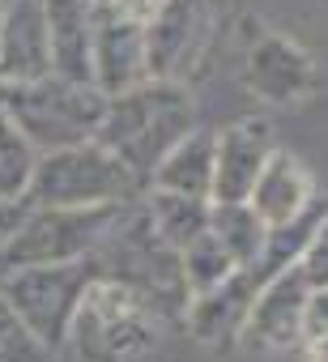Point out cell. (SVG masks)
Wrapping results in <instances>:
<instances>
[{
  "instance_id": "1",
  "label": "cell",
  "mask_w": 328,
  "mask_h": 362,
  "mask_svg": "<svg viewBox=\"0 0 328 362\" xmlns=\"http://www.w3.org/2000/svg\"><path fill=\"white\" fill-rule=\"evenodd\" d=\"M188 132H197V107L188 90L180 81H141L136 90L107 98V115L94 141L111 149L141 184H149L153 166Z\"/></svg>"
},
{
  "instance_id": "2",
  "label": "cell",
  "mask_w": 328,
  "mask_h": 362,
  "mask_svg": "<svg viewBox=\"0 0 328 362\" xmlns=\"http://www.w3.org/2000/svg\"><path fill=\"white\" fill-rule=\"evenodd\" d=\"M98 281H115L128 294H136L153 315H184L192 294L184 281V264L180 252H171L158 239L145 205L132 209L124 205L115 226L107 230V239L98 243V252L90 256Z\"/></svg>"
},
{
  "instance_id": "3",
  "label": "cell",
  "mask_w": 328,
  "mask_h": 362,
  "mask_svg": "<svg viewBox=\"0 0 328 362\" xmlns=\"http://www.w3.org/2000/svg\"><path fill=\"white\" fill-rule=\"evenodd\" d=\"M145 184L98 141L39 153L30 179V209H107L132 205Z\"/></svg>"
},
{
  "instance_id": "4",
  "label": "cell",
  "mask_w": 328,
  "mask_h": 362,
  "mask_svg": "<svg viewBox=\"0 0 328 362\" xmlns=\"http://www.w3.org/2000/svg\"><path fill=\"white\" fill-rule=\"evenodd\" d=\"M0 111L26 132V141L39 153H56L98 136V124L107 115V94L98 86L43 77L30 86H0Z\"/></svg>"
},
{
  "instance_id": "5",
  "label": "cell",
  "mask_w": 328,
  "mask_h": 362,
  "mask_svg": "<svg viewBox=\"0 0 328 362\" xmlns=\"http://www.w3.org/2000/svg\"><path fill=\"white\" fill-rule=\"evenodd\" d=\"M153 311L115 281H94L69 345L81 362H153Z\"/></svg>"
},
{
  "instance_id": "6",
  "label": "cell",
  "mask_w": 328,
  "mask_h": 362,
  "mask_svg": "<svg viewBox=\"0 0 328 362\" xmlns=\"http://www.w3.org/2000/svg\"><path fill=\"white\" fill-rule=\"evenodd\" d=\"M98 281L94 264H43V269H9L0 281V298H5L18 320L35 332L43 349H60L73 332V320Z\"/></svg>"
},
{
  "instance_id": "7",
  "label": "cell",
  "mask_w": 328,
  "mask_h": 362,
  "mask_svg": "<svg viewBox=\"0 0 328 362\" xmlns=\"http://www.w3.org/2000/svg\"><path fill=\"white\" fill-rule=\"evenodd\" d=\"M124 205L107 209H30L22 230L9 239L0 264L5 269H43V264H81L98 252Z\"/></svg>"
},
{
  "instance_id": "8",
  "label": "cell",
  "mask_w": 328,
  "mask_h": 362,
  "mask_svg": "<svg viewBox=\"0 0 328 362\" xmlns=\"http://www.w3.org/2000/svg\"><path fill=\"white\" fill-rule=\"evenodd\" d=\"M149 81L145 69V22L115 0H94V86L115 98Z\"/></svg>"
},
{
  "instance_id": "9",
  "label": "cell",
  "mask_w": 328,
  "mask_h": 362,
  "mask_svg": "<svg viewBox=\"0 0 328 362\" xmlns=\"http://www.w3.org/2000/svg\"><path fill=\"white\" fill-rule=\"evenodd\" d=\"M209 39V0H167L145 18L149 81H180Z\"/></svg>"
},
{
  "instance_id": "10",
  "label": "cell",
  "mask_w": 328,
  "mask_h": 362,
  "mask_svg": "<svg viewBox=\"0 0 328 362\" xmlns=\"http://www.w3.org/2000/svg\"><path fill=\"white\" fill-rule=\"evenodd\" d=\"M52 77V35L43 0H5L0 13V86Z\"/></svg>"
},
{
  "instance_id": "11",
  "label": "cell",
  "mask_w": 328,
  "mask_h": 362,
  "mask_svg": "<svg viewBox=\"0 0 328 362\" xmlns=\"http://www.w3.org/2000/svg\"><path fill=\"white\" fill-rule=\"evenodd\" d=\"M269 158L273 136L264 119H243L213 132V205H247Z\"/></svg>"
},
{
  "instance_id": "12",
  "label": "cell",
  "mask_w": 328,
  "mask_h": 362,
  "mask_svg": "<svg viewBox=\"0 0 328 362\" xmlns=\"http://www.w3.org/2000/svg\"><path fill=\"white\" fill-rule=\"evenodd\" d=\"M307 298H311V290L298 269L264 281L247 311L243 341L256 349H290V345L307 341Z\"/></svg>"
},
{
  "instance_id": "13",
  "label": "cell",
  "mask_w": 328,
  "mask_h": 362,
  "mask_svg": "<svg viewBox=\"0 0 328 362\" xmlns=\"http://www.w3.org/2000/svg\"><path fill=\"white\" fill-rule=\"evenodd\" d=\"M52 35V77L94 86V0H43Z\"/></svg>"
},
{
  "instance_id": "14",
  "label": "cell",
  "mask_w": 328,
  "mask_h": 362,
  "mask_svg": "<svg viewBox=\"0 0 328 362\" xmlns=\"http://www.w3.org/2000/svg\"><path fill=\"white\" fill-rule=\"evenodd\" d=\"M311 81H315L311 56L298 43H290L286 35H264L247 56V86L264 103L290 107L311 90Z\"/></svg>"
},
{
  "instance_id": "15",
  "label": "cell",
  "mask_w": 328,
  "mask_h": 362,
  "mask_svg": "<svg viewBox=\"0 0 328 362\" xmlns=\"http://www.w3.org/2000/svg\"><path fill=\"white\" fill-rule=\"evenodd\" d=\"M311 201H315V188H311V175L303 170V162L286 149H273V158L264 162L247 205L264 218V226H281V222L298 218Z\"/></svg>"
},
{
  "instance_id": "16",
  "label": "cell",
  "mask_w": 328,
  "mask_h": 362,
  "mask_svg": "<svg viewBox=\"0 0 328 362\" xmlns=\"http://www.w3.org/2000/svg\"><path fill=\"white\" fill-rule=\"evenodd\" d=\"M256 294H260L256 273H252V269H239L226 286H218V290H209V294H197V298L188 303L184 320H188L192 337H201V341H226V337L243 332Z\"/></svg>"
},
{
  "instance_id": "17",
  "label": "cell",
  "mask_w": 328,
  "mask_h": 362,
  "mask_svg": "<svg viewBox=\"0 0 328 362\" xmlns=\"http://www.w3.org/2000/svg\"><path fill=\"white\" fill-rule=\"evenodd\" d=\"M149 188L213 201V132H188L149 175Z\"/></svg>"
},
{
  "instance_id": "18",
  "label": "cell",
  "mask_w": 328,
  "mask_h": 362,
  "mask_svg": "<svg viewBox=\"0 0 328 362\" xmlns=\"http://www.w3.org/2000/svg\"><path fill=\"white\" fill-rule=\"evenodd\" d=\"M324 222H328V201H324V197H315L298 218H290V222H281V226H269L264 252H260V260L252 264L256 281L264 286V281H273V277H281V273L298 269V260H303L307 243L315 239V230H320Z\"/></svg>"
},
{
  "instance_id": "19",
  "label": "cell",
  "mask_w": 328,
  "mask_h": 362,
  "mask_svg": "<svg viewBox=\"0 0 328 362\" xmlns=\"http://www.w3.org/2000/svg\"><path fill=\"white\" fill-rule=\"evenodd\" d=\"M145 214H149V222H153V230H158L162 243H167L171 252H184V247H192L201 235H209L213 201L149 188V197H145Z\"/></svg>"
},
{
  "instance_id": "20",
  "label": "cell",
  "mask_w": 328,
  "mask_h": 362,
  "mask_svg": "<svg viewBox=\"0 0 328 362\" xmlns=\"http://www.w3.org/2000/svg\"><path fill=\"white\" fill-rule=\"evenodd\" d=\"M209 235L230 252V260L239 269H252L264 252V239H269V226L264 218L252 209V205H213L209 214Z\"/></svg>"
},
{
  "instance_id": "21",
  "label": "cell",
  "mask_w": 328,
  "mask_h": 362,
  "mask_svg": "<svg viewBox=\"0 0 328 362\" xmlns=\"http://www.w3.org/2000/svg\"><path fill=\"white\" fill-rule=\"evenodd\" d=\"M35 166H39V149L26 141V132L5 111H0V201H26Z\"/></svg>"
},
{
  "instance_id": "22",
  "label": "cell",
  "mask_w": 328,
  "mask_h": 362,
  "mask_svg": "<svg viewBox=\"0 0 328 362\" xmlns=\"http://www.w3.org/2000/svg\"><path fill=\"white\" fill-rule=\"evenodd\" d=\"M180 264H184V281H188V294L197 298V294H209V290H218V286H226L235 273H239V264L230 260V252L213 239V235H201L192 247H184L180 252Z\"/></svg>"
},
{
  "instance_id": "23",
  "label": "cell",
  "mask_w": 328,
  "mask_h": 362,
  "mask_svg": "<svg viewBox=\"0 0 328 362\" xmlns=\"http://www.w3.org/2000/svg\"><path fill=\"white\" fill-rule=\"evenodd\" d=\"M52 349L35 341V332L18 320V311L0 298V362H43Z\"/></svg>"
},
{
  "instance_id": "24",
  "label": "cell",
  "mask_w": 328,
  "mask_h": 362,
  "mask_svg": "<svg viewBox=\"0 0 328 362\" xmlns=\"http://www.w3.org/2000/svg\"><path fill=\"white\" fill-rule=\"evenodd\" d=\"M298 273L307 281V290H328V222L315 230V239L307 243L303 260H298Z\"/></svg>"
},
{
  "instance_id": "25",
  "label": "cell",
  "mask_w": 328,
  "mask_h": 362,
  "mask_svg": "<svg viewBox=\"0 0 328 362\" xmlns=\"http://www.w3.org/2000/svg\"><path fill=\"white\" fill-rule=\"evenodd\" d=\"M26 214H30V201H0V256H5L9 239L22 230Z\"/></svg>"
},
{
  "instance_id": "26",
  "label": "cell",
  "mask_w": 328,
  "mask_h": 362,
  "mask_svg": "<svg viewBox=\"0 0 328 362\" xmlns=\"http://www.w3.org/2000/svg\"><path fill=\"white\" fill-rule=\"evenodd\" d=\"M328 337V290H311L307 298V341Z\"/></svg>"
},
{
  "instance_id": "27",
  "label": "cell",
  "mask_w": 328,
  "mask_h": 362,
  "mask_svg": "<svg viewBox=\"0 0 328 362\" xmlns=\"http://www.w3.org/2000/svg\"><path fill=\"white\" fill-rule=\"evenodd\" d=\"M115 5H119V9H128V13H136V18L145 22L153 9H162V5H167V0H115Z\"/></svg>"
},
{
  "instance_id": "28",
  "label": "cell",
  "mask_w": 328,
  "mask_h": 362,
  "mask_svg": "<svg viewBox=\"0 0 328 362\" xmlns=\"http://www.w3.org/2000/svg\"><path fill=\"white\" fill-rule=\"evenodd\" d=\"M307 354H311V362H328V337H311Z\"/></svg>"
},
{
  "instance_id": "29",
  "label": "cell",
  "mask_w": 328,
  "mask_h": 362,
  "mask_svg": "<svg viewBox=\"0 0 328 362\" xmlns=\"http://www.w3.org/2000/svg\"><path fill=\"white\" fill-rule=\"evenodd\" d=\"M5 273H9V269H5V264H0V281H5Z\"/></svg>"
},
{
  "instance_id": "30",
  "label": "cell",
  "mask_w": 328,
  "mask_h": 362,
  "mask_svg": "<svg viewBox=\"0 0 328 362\" xmlns=\"http://www.w3.org/2000/svg\"><path fill=\"white\" fill-rule=\"evenodd\" d=\"M0 13H5V0H0Z\"/></svg>"
}]
</instances>
